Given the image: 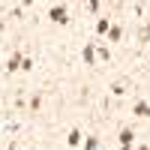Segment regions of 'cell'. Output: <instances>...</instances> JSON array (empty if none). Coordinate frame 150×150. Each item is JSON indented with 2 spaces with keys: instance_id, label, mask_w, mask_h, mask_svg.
<instances>
[{
  "instance_id": "277c9868",
  "label": "cell",
  "mask_w": 150,
  "mask_h": 150,
  "mask_svg": "<svg viewBox=\"0 0 150 150\" xmlns=\"http://www.w3.org/2000/svg\"><path fill=\"white\" fill-rule=\"evenodd\" d=\"M132 111H135L138 117H150V105H147V102H135V108H132Z\"/></svg>"
},
{
  "instance_id": "4fadbf2b",
  "label": "cell",
  "mask_w": 150,
  "mask_h": 150,
  "mask_svg": "<svg viewBox=\"0 0 150 150\" xmlns=\"http://www.w3.org/2000/svg\"><path fill=\"white\" fill-rule=\"evenodd\" d=\"M0 33H3V21H0Z\"/></svg>"
},
{
  "instance_id": "7a4b0ae2",
  "label": "cell",
  "mask_w": 150,
  "mask_h": 150,
  "mask_svg": "<svg viewBox=\"0 0 150 150\" xmlns=\"http://www.w3.org/2000/svg\"><path fill=\"white\" fill-rule=\"evenodd\" d=\"M66 144H69V147H75V150L81 147V129H78V126H75V129L66 135Z\"/></svg>"
},
{
  "instance_id": "8fae6325",
  "label": "cell",
  "mask_w": 150,
  "mask_h": 150,
  "mask_svg": "<svg viewBox=\"0 0 150 150\" xmlns=\"http://www.w3.org/2000/svg\"><path fill=\"white\" fill-rule=\"evenodd\" d=\"M39 108H42V99L33 96V99H30V111H39Z\"/></svg>"
},
{
  "instance_id": "8992f818",
  "label": "cell",
  "mask_w": 150,
  "mask_h": 150,
  "mask_svg": "<svg viewBox=\"0 0 150 150\" xmlns=\"http://www.w3.org/2000/svg\"><path fill=\"white\" fill-rule=\"evenodd\" d=\"M132 138H135V132L126 126V129H120V144H132Z\"/></svg>"
},
{
  "instance_id": "ba28073f",
  "label": "cell",
  "mask_w": 150,
  "mask_h": 150,
  "mask_svg": "<svg viewBox=\"0 0 150 150\" xmlns=\"http://www.w3.org/2000/svg\"><path fill=\"white\" fill-rule=\"evenodd\" d=\"M111 30V24H108V18H99V24H96V33L102 36V33H108Z\"/></svg>"
},
{
  "instance_id": "30bf717a",
  "label": "cell",
  "mask_w": 150,
  "mask_h": 150,
  "mask_svg": "<svg viewBox=\"0 0 150 150\" xmlns=\"http://www.w3.org/2000/svg\"><path fill=\"white\" fill-rule=\"evenodd\" d=\"M84 150H99V141H96V138H87V141H84Z\"/></svg>"
},
{
  "instance_id": "6da1fadb",
  "label": "cell",
  "mask_w": 150,
  "mask_h": 150,
  "mask_svg": "<svg viewBox=\"0 0 150 150\" xmlns=\"http://www.w3.org/2000/svg\"><path fill=\"white\" fill-rule=\"evenodd\" d=\"M48 18L57 21V24H63L66 21V6H51V9H48Z\"/></svg>"
},
{
  "instance_id": "5b68a950",
  "label": "cell",
  "mask_w": 150,
  "mask_h": 150,
  "mask_svg": "<svg viewBox=\"0 0 150 150\" xmlns=\"http://www.w3.org/2000/svg\"><path fill=\"white\" fill-rule=\"evenodd\" d=\"M21 60H24L21 54H12V57H9V63H6V69H9V72H15V69L21 66Z\"/></svg>"
},
{
  "instance_id": "52a82bcc",
  "label": "cell",
  "mask_w": 150,
  "mask_h": 150,
  "mask_svg": "<svg viewBox=\"0 0 150 150\" xmlns=\"http://www.w3.org/2000/svg\"><path fill=\"white\" fill-rule=\"evenodd\" d=\"M111 93H114V96H123V93H126V84H123V81H114V84H111Z\"/></svg>"
},
{
  "instance_id": "3957f363",
  "label": "cell",
  "mask_w": 150,
  "mask_h": 150,
  "mask_svg": "<svg viewBox=\"0 0 150 150\" xmlns=\"http://www.w3.org/2000/svg\"><path fill=\"white\" fill-rule=\"evenodd\" d=\"M81 60H84L87 66H90V63H96V48H93V45H84V51H81Z\"/></svg>"
},
{
  "instance_id": "7c38bea8",
  "label": "cell",
  "mask_w": 150,
  "mask_h": 150,
  "mask_svg": "<svg viewBox=\"0 0 150 150\" xmlns=\"http://www.w3.org/2000/svg\"><path fill=\"white\" fill-rule=\"evenodd\" d=\"M21 69H24V72H30V69H33V60H30V57H24V60H21Z\"/></svg>"
},
{
  "instance_id": "9c48e42d",
  "label": "cell",
  "mask_w": 150,
  "mask_h": 150,
  "mask_svg": "<svg viewBox=\"0 0 150 150\" xmlns=\"http://www.w3.org/2000/svg\"><path fill=\"white\" fill-rule=\"evenodd\" d=\"M120 36H123V27H111V30H108V39H111V42H117Z\"/></svg>"
}]
</instances>
